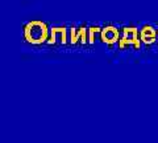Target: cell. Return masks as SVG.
<instances>
[{
    "instance_id": "obj_2",
    "label": "cell",
    "mask_w": 158,
    "mask_h": 143,
    "mask_svg": "<svg viewBox=\"0 0 158 143\" xmlns=\"http://www.w3.org/2000/svg\"><path fill=\"white\" fill-rule=\"evenodd\" d=\"M104 37H107V38H108V40H110V41H112L113 38L116 37V33L113 32L112 29H108V31H106V33H104Z\"/></svg>"
},
{
    "instance_id": "obj_1",
    "label": "cell",
    "mask_w": 158,
    "mask_h": 143,
    "mask_svg": "<svg viewBox=\"0 0 158 143\" xmlns=\"http://www.w3.org/2000/svg\"><path fill=\"white\" fill-rule=\"evenodd\" d=\"M29 36H31V38L34 41L41 40L44 36V27H41L40 24H33V25L29 28Z\"/></svg>"
}]
</instances>
